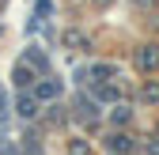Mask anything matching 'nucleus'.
I'll list each match as a JSON object with an SVG mask.
<instances>
[{"label": "nucleus", "mask_w": 159, "mask_h": 155, "mask_svg": "<svg viewBox=\"0 0 159 155\" xmlns=\"http://www.w3.org/2000/svg\"><path fill=\"white\" fill-rule=\"evenodd\" d=\"M11 80H15V87H19V91H27V87L34 83V72H30V64H19V68L11 72Z\"/></svg>", "instance_id": "20e7f679"}, {"label": "nucleus", "mask_w": 159, "mask_h": 155, "mask_svg": "<svg viewBox=\"0 0 159 155\" xmlns=\"http://www.w3.org/2000/svg\"><path fill=\"white\" fill-rule=\"evenodd\" d=\"M76 113H80V121H95V102L91 99H84V95H80V99H76Z\"/></svg>", "instance_id": "39448f33"}, {"label": "nucleus", "mask_w": 159, "mask_h": 155, "mask_svg": "<svg viewBox=\"0 0 159 155\" xmlns=\"http://www.w3.org/2000/svg\"><path fill=\"white\" fill-rule=\"evenodd\" d=\"M155 4V0H136V8H152Z\"/></svg>", "instance_id": "f3484780"}, {"label": "nucleus", "mask_w": 159, "mask_h": 155, "mask_svg": "<svg viewBox=\"0 0 159 155\" xmlns=\"http://www.w3.org/2000/svg\"><path fill=\"white\" fill-rule=\"evenodd\" d=\"M136 64H140V68H155L159 64V53L148 46V49H140V53H136Z\"/></svg>", "instance_id": "0eeeda50"}, {"label": "nucleus", "mask_w": 159, "mask_h": 155, "mask_svg": "<svg viewBox=\"0 0 159 155\" xmlns=\"http://www.w3.org/2000/svg\"><path fill=\"white\" fill-rule=\"evenodd\" d=\"M148 151H152V155H159V140H152V144H148Z\"/></svg>", "instance_id": "dca6fc26"}, {"label": "nucleus", "mask_w": 159, "mask_h": 155, "mask_svg": "<svg viewBox=\"0 0 159 155\" xmlns=\"http://www.w3.org/2000/svg\"><path fill=\"white\" fill-rule=\"evenodd\" d=\"M72 155H87V144L84 140H72Z\"/></svg>", "instance_id": "4468645a"}, {"label": "nucleus", "mask_w": 159, "mask_h": 155, "mask_svg": "<svg viewBox=\"0 0 159 155\" xmlns=\"http://www.w3.org/2000/svg\"><path fill=\"white\" fill-rule=\"evenodd\" d=\"M91 76H114V68H110V64H95Z\"/></svg>", "instance_id": "ddd939ff"}, {"label": "nucleus", "mask_w": 159, "mask_h": 155, "mask_svg": "<svg viewBox=\"0 0 159 155\" xmlns=\"http://www.w3.org/2000/svg\"><path fill=\"white\" fill-rule=\"evenodd\" d=\"M110 121H114V125H129V121H133V110H129V106H117V110L110 113Z\"/></svg>", "instance_id": "1a4fd4ad"}, {"label": "nucleus", "mask_w": 159, "mask_h": 155, "mask_svg": "<svg viewBox=\"0 0 159 155\" xmlns=\"http://www.w3.org/2000/svg\"><path fill=\"white\" fill-rule=\"evenodd\" d=\"M91 91H95L98 102H117V87H114V83H95Z\"/></svg>", "instance_id": "423d86ee"}, {"label": "nucleus", "mask_w": 159, "mask_h": 155, "mask_svg": "<svg viewBox=\"0 0 159 155\" xmlns=\"http://www.w3.org/2000/svg\"><path fill=\"white\" fill-rule=\"evenodd\" d=\"M65 42L76 49V46H87V38H84V34H65Z\"/></svg>", "instance_id": "f8f14e48"}, {"label": "nucleus", "mask_w": 159, "mask_h": 155, "mask_svg": "<svg viewBox=\"0 0 159 155\" xmlns=\"http://www.w3.org/2000/svg\"><path fill=\"white\" fill-rule=\"evenodd\" d=\"M57 95H61V83H57V80H42V83L34 87V99L38 102H53Z\"/></svg>", "instance_id": "f03ea898"}, {"label": "nucleus", "mask_w": 159, "mask_h": 155, "mask_svg": "<svg viewBox=\"0 0 159 155\" xmlns=\"http://www.w3.org/2000/svg\"><path fill=\"white\" fill-rule=\"evenodd\" d=\"M15 113H19L23 121H30L34 113H38V99H34V95H19V102H15Z\"/></svg>", "instance_id": "7ed1b4c3"}, {"label": "nucleus", "mask_w": 159, "mask_h": 155, "mask_svg": "<svg viewBox=\"0 0 159 155\" xmlns=\"http://www.w3.org/2000/svg\"><path fill=\"white\" fill-rule=\"evenodd\" d=\"M4 113H8V95L0 91V121H4Z\"/></svg>", "instance_id": "2eb2a0df"}, {"label": "nucleus", "mask_w": 159, "mask_h": 155, "mask_svg": "<svg viewBox=\"0 0 159 155\" xmlns=\"http://www.w3.org/2000/svg\"><path fill=\"white\" fill-rule=\"evenodd\" d=\"M144 102H159V83H144Z\"/></svg>", "instance_id": "9d476101"}, {"label": "nucleus", "mask_w": 159, "mask_h": 155, "mask_svg": "<svg viewBox=\"0 0 159 155\" xmlns=\"http://www.w3.org/2000/svg\"><path fill=\"white\" fill-rule=\"evenodd\" d=\"M27 64H30V68H38V72H46V68H49V61H46V57H42V53H38L34 46L27 49Z\"/></svg>", "instance_id": "6e6552de"}, {"label": "nucleus", "mask_w": 159, "mask_h": 155, "mask_svg": "<svg viewBox=\"0 0 159 155\" xmlns=\"http://www.w3.org/2000/svg\"><path fill=\"white\" fill-rule=\"evenodd\" d=\"M49 11H53V4H49V0H38V8H34V15H38V19H46Z\"/></svg>", "instance_id": "9b49d317"}, {"label": "nucleus", "mask_w": 159, "mask_h": 155, "mask_svg": "<svg viewBox=\"0 0 159 155\" xmlns=\"http://www.w3.org/2000/svg\"><path fill=\"white\" fill-rule=\"evenodd\" d=\"M106 148L114 155H129V151H136V140L125 136V132H114V136H106Z\"/></svg>", "instance_id": "f257e3e1"}]
</instances>
